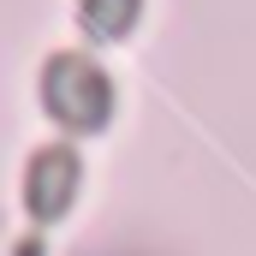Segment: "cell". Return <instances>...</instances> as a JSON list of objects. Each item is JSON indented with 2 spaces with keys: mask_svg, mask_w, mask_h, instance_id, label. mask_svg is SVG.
Here are the masks:
<instances>
[{
  "mask_svg": "<svg viewBox=\"0 0 256 256\" xmlns=\"http://www.w3.org/2000/svg\"><path fill=\"white\" fill-rule=\"evenodd\" d=\"M131 18H137V0H84V24L96 36H120L131 30Z\"/></svg>",
  "mask_w": 256,
  "mask_h": 256,
  "instance_id": "cell-3",
  "label": "cell"
},
{
  "mask_svg": "<svg viewBox=\"0 0 256 256\" xmlns=\"http://www.w3.org/2000/svg\"><path fill=\"white\" fill-rule=\"evenodd\" d=\"M72 191H78V161L72 155H42L36 167H30V208L42 214V220H54L66 202H72Z\"/></svg>",
  "mask_w": 256,
  "mask_h": 256,
  "instance_id": "cell-2",
  "label": "cell"
},
{
  "mask_svg": "<svg viewBox=\"0 0 256 256\" xmlns=\"http://www.w3.org/2000/svg\"><path fill=\"white\" fill-rule=\"evenodd\" d=\"M42 102H48V114H54L60 126H84L90 131V126L108 120L114 90H108L102 66H90V60H54L48 78H42Z\"/></svg>",
  "mask_w": 256,
  "mask_h": 256,
  "instance_id": "cell-1",
  "label": "cell"
}]
</instances>
